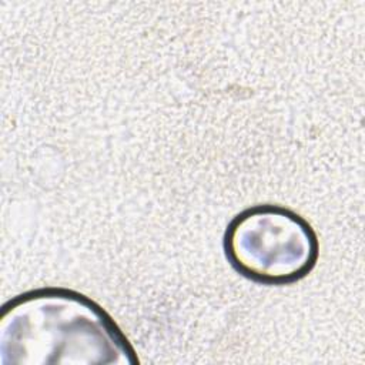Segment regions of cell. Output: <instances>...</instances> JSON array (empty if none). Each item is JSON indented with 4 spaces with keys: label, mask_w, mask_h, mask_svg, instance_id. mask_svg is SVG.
<instances>
[{
    "label": "cell",
    "mask_w": 365,
    "mask_h": 365,
    "mask_svg": "<svg viewBox=\"0 0 365 365\" xmlns=\"http://www.w3.org/2000/svg\"><path fill=\"white\" fill-rule=\"evenodd\" d=\"M140 359L113 317L63 287L29 289L0 315V365H134Z\"/></svg>",
    "instance_id": "1"
},
{
    "label": "cell",
    "mask_w": 365,
    "mask_h": 365,
    "mask_svg": "<svg viewBox=\"0 0 365 365\" xmlns=\"http://www.w3.org/2000/svg\"><path fill=\"white\" fill-rule=\"evenodd\" d=\"M222 250L241 277L281 287L312 272L319 258V240L298 212L277 204H257L231 218Z\"/></svg>",
    "instance_id": "2"
}]
</instances>
